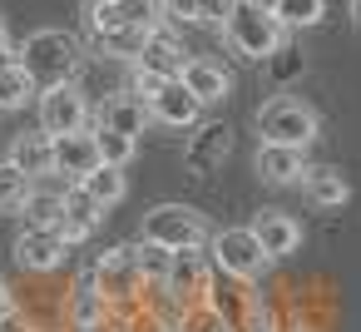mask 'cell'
<instances>
[{
    "mask_svg": "<svg viewBox=\"0 0 361 332\" xmlns=\"http://www.w3.org/2000/svg\"><path fill=\"white\" fill-rule=\"evenodd\" d=\"M149 114H154L159 124H169V129H193V124L203 119V105H198V95H193L183 80H169V85L149 100Z\"/></svg>",
    "mask_w": 361,
    "mask_h": 332,
    "instance_id": "7c38bea8",
    "label": "cell"
},
{
    "mask_svg": "<svg viewBox=\"0 0 361 332\" xmlns=\"http://www.w3.org/2000/svg\"><path fill=\"white\" fill-rule=\"evenodd\" d=\"M322 11H326V0H277V6H272L282 30H307V25L322 20Z\"/></svg>",
    "mask_w": 361,
    "mask_h": 332,
    "instance_id": "484cf974",
    "label": "cell"
},
{
    "mask_svg": "<svg viewBox=\"0 0 361 332\" xmlns=\"http://www.w3.org/2000/svg\"><path fill=\"white\" fill-rule=\"evenodd\" d=\"M208 302L218 307V317H223L233 332H247V322H252V312H257L252 287H247V283H238V278H223V273H218V283L208 287Z\"/></svg>",
    "mask_w": 361,
    "mask_h": 332,
    "instance_id": "ac0fdd59",
    "label": "cell"
},
{
    "mask_svg": "<svg viewBox=\"0 0 361 332\" xmlns=\"http://www.w3.org/2000/svg\"><path fill=\"white\" fill-rule=\"evenodd\" d=\"M85 198H94L99 208H114L124 194H129V184H124V169H114V164H99L94 174H85L80 184H75Z\"/></svg>",
    "mask_w": 361,
    "mask_h": 332,
    "instance_id": "cb8c5ba5",
    "label": "cell"
},
{
    "mask_svg": "<svg viewBox=\"0 0 361 332\" xmlns=\"http://www.w3.org/2000/svg\"><path fill=\"white\" fill-rule=\"evenodd\" d=\"M247 228L257 233V243H262V253H267L272 263H277V258H292V253L302 248V223H297L292 213H282V208H262Z\"/></svg>",
    "mask_w": 361,
    "mask_h": 332,
    "instance_id": "8fae6325",
    "label": "cell"
},
{
    "mask_svg": "<svg viewBox=\"0 0 361 332\" xmlns=\"http://www.w3.org/2000/svg\"><path fill=\"white\" fill-rule=\"evenodd\" d=\"M65 208H70V189H60V184H30V194H25V203H20V213H25V223L30 228H60V218H65Z\"/></svg>",
    "mask_w": 361,
    "mask_h": 332,
    "instance_id": "d6986e66",
    "label": "cell"
},
{
    "mask_svg": "<svg viewBox=\"0 0 361 332\" xmlns=\"http://www.w3.org/2000/svg\"><path fill=\"white\" fill-rule=\"evenodd\" d=\"M134 258H139V273H144V292H164V278H169V263L173 253L159 248V243H134Z\"/></svg>",
    "mask_w": 361,
    "mask_h": 332,
    "instance_id": "d4e9b609",
    "label": "cell"
},
{
    "mask_svg": "<svg viewBox=\"0 0 361 332\" xmlns=\"http://www.w3.org/2000/svg\"><path fill=\"white\" fill-rule=\"evenodd\" d=\"M11 60V35H6V16H0V65Z\"/></svg>",
    "mask_w": 361,
    "mask_h": 332,
    "instance_id": "74e56055",
    "label": "cell"
},
{
    "mask_svg": "<svg viewBox=\"0 0 361 332\" xmlns=\"http://www.w3.org/2000/svg\"><path fill=\"white\" fill-rule=\"evenodd\" d=\"M178 80L198 95V105H203V109L233 95V80H228V70H223L218 60H193V55H188V65H183V75H178Z\"/></svg>",
    "mask_w": 361,
    "mask_h": 332,
    "instance_id": "ffe728a7",
    "label": "cell"
},
{
    "mask_svg": "<svg viewBox=\"0 0 361 332\" xmlns=\"http://www.w3.org/2000/svg\"><path fill=\"white\" fill-rule=\"evenodd\" d=\"M252 124H257L262 144H287V149H307V144L322 134L317 109H312V105H302V100H292V95H277V100L257 105Z\"/></svg>",
    "mask_w": 361,
    "mask_h": 332,
    "instance_id": "277c9868",
    "label": "cell"
},
{
    "mask_svg": "<svg viewBox=\"0 0 361 332\" xmlns=\"http://www.w3.org/2000/svg\"><path fill=\"white\" fill-rule=\"evenodd\" d=\"M94 144H99V159H104V164H114V169H124V164L134 159V149H139V139L114 134V129H99V124H94Z\"/></svg>",
    "mask_w": 361,
    "mask_h": 332,
    "instance_id": "f546056e",
    "label": "cell"
},
{
    "mask_svg": "<svg viewBox=\"0 0 361 332\" xmlns=\"http://www.w3.org/2000/svg\"><path fill=\"white\" fill-rule=\"evenodd\" d=\"M104 159H99V144H94V129H80V134H60L55 139V174H65V179H85V174H94Z\"/></svg>",
    "mask_w": 361,
    "mask_h": 332,
    "instance_id": "e0dca14e",
    "label": "cell"
},
{
    "mask_svg": "<svg viewBox=\"0 0 361 332\" xmlns=\"http://www.w3.org/2000/svg\"><path fill=\"white\" fill-rule=\"evenodd\" d=\"M144 40H149V30L144 25H124V30H114V35H104L99 40V50L109 55V60H139V50H144Z\"/></svg>",
    "mask_w": 361,
    "mask_h": 332,
    "instance_id": "83f0119b",
    "label": "cell"
},
{
    "mask_svg": "<svg viewBox=\"0 0 361 332\" xmlns=\"http://www.w3.org/2000/svg\"><path fill=\"white\" fill-rule=\"evenodd\" d=\"M0 332H35V322H30V317H25L20 307H16L11 317H0Z\"/></svg>",
    "mask_w": 361,
    "mask_h": 332,
    "instance_id": "d590c367",
    "label": "cell"
},
{
    "mask_svg": "<svg viewBox=\"0 0 361 332\" xmlns=\"http://www.w3.org/2000/svg\"><path fill=\"white\" fill-rule=\"evenodd\" d=\"M99 129H114V134H129V139H139L149 124H154V114H149V105L139 100V95H129V90H119V95H109L104 105H99V119H94Z\"/></svg>",
    "mask_w": 361,
    "mask_h": 332,
    "instance_id": "2e32d148",
    "label": "cell"
},
{
    "mask_svg": "<svg viewBox=\"0 0 361 332\" xmlns=\"http://www.w3.org/2000/svg\"><path fill=\"white\" fill-rule=\"evenodd\" d=\"M25 194H30V179H25L11 159H0V218H6V213H20Z\"/></svg>",
    "mask_w": 361,
    "mask_h": 332,
    "instance_id": "4316f807",
    "label": "cell"
},
{
    "mask_svg": "<svg viewBox=\"0 0 361 332\" xmlns=\"http://www.w3.org/2000/svg\"><path fill=\"white\" fill-rule=\"evenodd\" d=\"M139 238H144V243H159V248H169V253H178V248H208L213 223H208V213H198V208H188V203H159V208L144 213Z\"/></svg>",
    "mask_w": 361,
    "mask_h": 332,
    "instance_id": "3957f363",
    "label": "cell"
},
{
    "mask_svg": "<svg viewBox=\"0 0 361 332\" xmlns=\"http://www.w3.org/2000/svg\"><path fill=\"white\" fill-rule=\"evenodd\" d=\"M164 85H169V80H159V75H149V70H139V65L129 70V95H139L144 105H149V100H154Z\"/></svg>",
    "mask_w": 361,
    "mask_h": 332,
    "instance_id": "e575fe53",
    "label": "cell"
},
{
    "mask_svg": "<svg viewBox=\"0 0 361 332\" xmlns=\"http://www.w3.org/2000/svg\"><path fill=\"white\" fill-rule=\"evenodd\" d=\"M297 332H307V327H297Z\"/></svg>",
    "mask_w": 361,
    "mask_h": 332,
    "instance_id": "b9f144b4",
    "label": "cell"
},
{
    "mask_svg": "<svg viewBox=\"0 0 361 332\" xmlns=\"http://www.w3.org/2000/svg\"><path fill=\"white\" fill-rule=\"evenodd\" d=\"M252 174H257L262 184H272V189H287V184H302L307 159H302V149H287V144H257Z\"/></svg>",
    "mask_w": 361,
    "mask_h": 332,
    "instance_id": "9a60e30c",
    "label": "cell"
},
{
    "mask_svg": "<svg viewBox=\"0 0 361 332\" xmlns=\"http://www.w3.org/2000/svg\"><path fill=\"white\" fill-rule=\"evenodd\" d=\"M114 332H129V327H114Z\"/></svg>",
    "mask_w": 361,
    "mask_h": 332,
    "instance_id": "60d3db41",
    "label": "cell"
},
{
    "mask_svg": "<svg viewBox=\"0 0 361 332\" xmlns=\"http://www.w3.org/2000/svg\"><path fill=\"white\" fill-rule=\"evenodd\" d=\"M302 194H307V203H312V208H341V203L351 198V184H346L336 169L317 164V169H307V174H302Z\"/></svg>",
    "mask_w": 361,
    "mask_h": 332,
    "instance_id": "44dd1931",
    "label": "cell"
},
{
    "mask_svg": "<svg viewBox=\"0 0 361 332\" xmlns=\"http://www.w3.org/2000/svg\"><path fill=\"white\" fill-rule=\"evenodd\" d=\"M247 6H262V11H272V6H277V0H247Z\"/></svg>",
    "mask_w": 361,
    "mask_h": 332,
    "instance_id": "f35d334b",
    "label": "cell"
},
{
    "mask_svg": "<svg viewBox=\"0 0 361 332\" xmlns=\"http://www.w3.org/2000/svg\"><path fill=\"white\" fill-rule=\"evenodd\" d=\"M114 6L129 25H144V30H154L164 20V0H114Z\"/></svg>",
    "mask_w": 361,
    "mask_h": 332,
    "instance_id": "1f68e13d",
    "label": "cell"
},
{
    "mask_svg": "<svg viewBox=\"0 0 361 332\" xmlns=\"http://www.w3.org/2000/svg\"><path fill=\"white\" fill-rule=\"evenodd\" d=\"M20 70L40 85V90H50V85H70L75 80V70L85 65V45L70 35V30H35L25 45H20Z\"/></svg>",
    "mask_w": 361,
    "mask_h": 332,
    "instance_id": "6da1fadb",
    "label": "cell"
},
{
    "mask_svg": "<svg viewBox=\"0 0 361 332\" xmlns=\"http://www.w3.org/2000/svg\"><path fill=\"white\" fill-rule=\"evenodd\" d=\"M351 16H356V20H361V0H351Z\"/></svg>",
    "mask_w": 361,
    "mask_h": 332,
    "instance_id": "ab89813d",
    "label": "cell"
},
{
    "mask_svg": "<svg viewBox=\"0 0 361 332\" xmlns=\"http://www.w3.org/2000/svg\"><path fill=\"white\" fill-rule=\"evenodd\" d=\"M213 273H218V268H213L208 248H178L173 263H169V278H164V297L178 302V307L203 302L208 287H213Z\"/></svg>",
    "mask_w": 361,
    "mask_h": 332,
    "instance_id": "ba28073f",
    "label": "cell"
},
{
    "mask_svg": "<svg viewBox=\"0 0 361 332\" xmlns=\"http://www.w3.org/2000/svg\"><path fill=\"white\" fill-rule=\"evenodd\" d=\"M223 144H228V129H223V124H213V129L203 134V144H198V149H188V159H193V164H213V159L223 154Z\"/></svg>",
    "mask_w": 361,
    "mask_h": 332,
    "instance_id": "836d02e7",
    "label": "cell"
},
{
    "mask_svg": "<svg viewBox=\"0 0 361 332\" xmlns=\"http://www.w3.org/2000/svg\"><path fill=\"white\" fill-rule=\"evenodd\" d=\"M30 184H40V179H50L55 174V139L45 134V129H25V134H16L11 139V154H6Z\"/></svg>",
    "mask_w": 361,
    "mask_h": 332,
    "instance_id": "4fadbf2b",
    "label": "cell"
},
{
    "mask_svg": "<svg viewBox=\"0 0 361 332\" xmlns=\"http://www.w3.org/2000/svg\"><path fill=\"white\" fill-rule=\"evenodd\" d=\"M65 312H70V327H75V332H104L109 317H114V307H109V297L94 287V278H80V283L70 287Z\"/></svg>",
    "mask_w": 361,
    "mask_h": 332,
    "instance_id": "5bb4252c",
    "label": "cell"
},
{
    "mask_svg": "<svg viewBox=\"0 0 361 332\" xmlns=\"http://www.w3.org/2000/svg\"><path fill=\"white\" fill-rule=\"evenodd\" d=\"M233 6H238V0H193V25H218L223 30Z\"/></svg>",
    "mask_w": 361,
    "mask_h": 332,
    "instance_id": "d6a6232c",
    "label": "cell"
},
{
    "mask_svg": "<svg viewBox=\"0 0 361 332\" xmlns=\"http://www.w3.org/2000/svg\"><path fill=\"white\" fill-rule=\"evenodd\" d=\"M11 253H16V263H20L25 273H40V278H45V273H55V268L65 263L70 243L60 238V228H30V223H25V228L16 233V248H11Z\"/></svg>",
    "mask_w": 361,
    "mask_h": 332,
    "instance_id": "9c48e42d",
    "label": "cell"
},
{
    "mask_svg": "<svg viewBox=\"0 0 361 332\" xmlns=\"http://www.w3.org/2000/svg\"><path fill=\"white\" fill-rule=\"evenodd\" d=\"M35 95H40V85L20 70V60H6V65H0V109H6V114L35 105Z\"/></svg>",
    "mask_w": 361,
    "mask_h": 332,
    "instance_id": "603a6c76",
    "label": "cell"
},
{
    "mask_svg": "<svg viewBox=\"0 0 361 332\" xmlns=\"http://www.w3.org/2000/svg\"><path fill=\"white\" fill-rule=\"evenodd\" d=\"M99 218H104V208L75 189V194H70V208H65V218H60V238H65L70 248H75V243H85V238H94Z\"/></svg>",
    "mask_w": 361,
    "mask_h": 332,
    "instance_id": "7402d4cb",
    "label": "cell"
},
{
    "mask_svg": "<svg viewBox=\"0 0 361 332\" xmlns=\"http://www.w3.org/2000/svg\"><path fill=\"white\" fill-rule=\"evenodd\" d=\"M178 332H233L223 317H218V307L203 297V302H188V307H178Z\"/></svg>",
    "mask_w": 361,
    "mask_h": 332,
    "instance_id": "f1b7e54d",
    "label": "cell"
},
{
    "mask_svg": "<svg viewBox=\"0 0 361 332\" xmlns=\"http://www.w3.org/2000/svg\"><path fill=\"white\" fill-rule=\"evenodd\" d=\"M134 65H139V70H149V75H159V80H178V75H183V65H188V50H183V40H178L173 30L154 25Z\"/></svg>",
    "mask_w": 361,
    "mask_h": 332,
    "instance_id": "30bf717a",
    "label": "cell"
},
{
    "mask_svg": "<svg viewBox=\"0 0 361 332\" xmlns=\"http://www.w3.org/2000/svg\"><path fill=\"white\" fill-rule=\"evenodd\" d=\"M16 312V292H11V283L0 278V317H11Z\"/></svg>",
    "mask_w": 361,
    "mask_h": 332,
    "instance_id": "8d00e7d4",
    "label": "cell"
},
{
    "mask_svg": "<svg viewBox=\"0 0 361 332\" xmlns=\"http://www.w3.org/2000/svg\"><path fill=\"white\" fill-rule=\"evenodd\" d=\"M208 258H213V268H218L223 278H238V283L262 278L267 263H272V258L262 253V243H257L252 228H213V238H208Z\"/></svg>",
    "mask_w": 361,
    "mask_h": 332,
    "instance_id": "5b68a950",
    "label": "cell"
},
{
    "mask_svg": "<svg viewBox=\"0 0 361 332\" xmlns=\"http://www.w3.org/2000/svg\"><path fill=\"white\" fill-rule=\"evenodd\" d=\"M223 40H228L243 60H277V55H282L287 30H282V20H277L272 11L238 0L233 16H228V25H223Z\"/></svg>",
    "mask_w": 361,
    "mask_h": 332,
    "instance_id": "7a4b0ae2",
    "label": "cell"
},
{
    "mask_svg": "<svg viewBox=\"0 0 361 332\" xmlns=\"http://www.w3.org/2000/svg\"><path fill=\"white\" fill-rule=\"evenodd\" d=\"M124 25H129V20L119 16L114 0H90V30H94V40H104V35L124 30Z\"/></svg>",
    "mask_w": 361,
    "mask_h": 332,
    "instance_id": "4dcf8cb0",
    "label": "cell"
},
{
    "mask_svg": "<svg viewBox=\"0 0 361 332\" xmlns=\"http://www.w3.org/2000/svg\"><path fill=\"white\" fill-rule=\"evenodd\" d=\"M35 114H40V129H45L50 139L90 129V100H85V90H80L75 80H70V85H50V90H40Z\"/></svg>",
    "mask_w": 361,
    "mask_h": 332,
    "instance_id": "52a82bcc",
    "label": "cell"
},
{
    "mask_svg": "<svg viewBox=\"0 0 361 332\" xmlns=\"http://www.w3.org/2000/svg\"><path fill=\"white\" fill-rule=\"evenodd\" d=\"M94 287L109 297V307H134L144 297V273H139V258H134V243H119L109 248L94 268H90Z\"/></svg>",
    "mask_w": 361,
    "mask_h": 332,
    "instance_id": "8992f818",
    "label": "cell"
},
{
    "mask_svg": "<svg viewBox=\"0 0 361 332\" xmlns=\"http://www.w3.org/2000/svg\"><path fill=\"white\" fill-rule=\"evenodd\" d=\"M35 332H40V327H35Z\"/></svg>",
    "mask_w": 361,
    "mask_h": 332,
    "instance_id": "7bdbcfd3",
    "label": "cell"
}]
</instances>
